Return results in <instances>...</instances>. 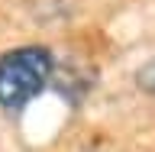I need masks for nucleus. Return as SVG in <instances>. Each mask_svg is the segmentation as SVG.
<instances>
[{"label": "nucleus", "mask_w": 155, "mask_h": 152, "mask_svg": "<svg viewBox=\"0 0 155 152\" xmlns=\"http://www.w3.org/2000/svg\"><path fill=\"white\" fill-rule=\"evenodd\" d=\"M136 87L142 94H155V55L136 68Z\"/></svg>", "instance_id": "obj_2"}, {"label": "nucleus", "mask_w": 155, "mask_h": 152, "mask_svg": "<svg viewBox=\"0 0 155 152\" xmlns=\"http://www.w3.org/2000/svg\"><path fill=\"white\" fill-rule=\"evenodd\" d=\"M55 78V52L42 42L13 46L0 55V107L26 110Z\"/></svg>", "instance_id": "obj_1"}]
</instances>
